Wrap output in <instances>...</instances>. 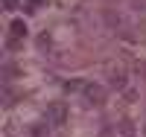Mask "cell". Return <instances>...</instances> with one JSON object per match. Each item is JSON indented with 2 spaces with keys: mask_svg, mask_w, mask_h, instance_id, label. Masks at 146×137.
I'll use <instances>...</instances> for the list:
<instances>
[{
  "mask_svg": "<svg viewBox=\"0 0 146 137\" xmlns=\"http://www.w3.org/2000/svg\"><path fill=\"white\" fill-rule=\"evenodd\" d=\"M27 32H29V29H27V23H23L21 18H15V21L9 23V38H6V47H9V50H18V47L23 44V38H27Z\"/></svg>",
  "mask_w": 146,
  "mask_h": 137,
  "instance_id": "obj_1",
  "label": "cell"
},
{
  "mask_svg": "<svg viewBox=\"0 0 146 137\" xmlns=\"http://www.w3.org/2000/svg\"><path fill=\"white\" fill-rule=\"evenodd\" d=\"M47 120H50L53 126H64L67 122V105L64 102H50L47 105Z\"/></svg>",
  "mask_w": 146,
  "mask_h": 137,
  "instance_id": "obj_2",
  "label": "cell"
},
{
  "mask_svg": "<svg viewBox=\"0 0 146 137\" xmlns=\"http://www.w3.org/2000/svg\"><path fill=\"white\" fill-rule=\"evenodd\" d=\"M85 99L91 105H102L105 102V88L102 85H85Z\"/></svg>",
  "mask_w": 146,
  "mask_h": 137,
  "instance_id": "obj_3",
  "label": "cell"
},
{
  "mask_svg": "<svg viewBox=\"0 0 146 137\" xmlns=\"http://www.w3.org/2000/svg\"><path fill=\"white\" fill-rule=\"evenodd\" d=\"M108 85H111V88H126V73H123V67H111L108 70Z\"/></svg>",
  "mask_w": 146,
  "mask_h": 137,
  "instance_id": "obj_4",
  "label": "cell"
},
{
  "mask_svg": "<svg viewBox=\"0 0 146 137\" xmlns=\"http://www.w3.org/2000/svg\"><path fill=\"white\" fill-rule=\"evenodd\" d=\"M120 131H123L126 137H131V134H135V126H131V120H123V122H120Z\"/></svg>",
  "mask_w": 146,
  "mask_h": 137,
  "instance_id": "obj_5",
  "label": "cell"
},
{
  "mask_svg": "<svg viewBox=\"0 0 146 137\" xmlns=\"http://www.w3.org/2000/svg\"><path fill=\"white\" fill-rule=\"evenodd\" d=\"M105 21L111 23V26H120V15H114V12H105Z\"/></svg>",
  "mask_w": 146,
  "mask_h": 137,
  "instance_id": "obj_6",
  "label": "cell"
},
{
  "mask_svg": "<svg viewBox=\"0 0 146 137\" xmlns=\"http://www.w3.org/2000/svg\"><path fill=\"white\" fill-rule=\"evenodd\" d=\"M131 3H135L137 12H146V0H131Z\"/></svg>",
  "mask_w": 146,
  "mask_h": 137,
  "instance_id": "obj_7",
  "label": "cell"
},
{
  "mask_svg": "<svg viewBox=\"0 0 146 137\" xmlns=\"http://www.w3.org/2000/svg\"><path fill=\"white\" fill-rule=\"evenodd\" d=\"M18 6V0H3V9H15Z\"/></svg>",
  "mask_w": 146,
  "mask_h": 137,
  "instance_id": "obj_8",
  "label": "cell"
},
{
  "mask_svg": "<svg viewBox=\"0 0 146 137\" xmlns=\"http://www.w3.org/2000/svg\"><path fill=\"white\" fill-rule=\"evenodd\" d=\"M137 73H146V61H137Z\"/></svg>",
  "mask_w": 146,
  "mask_h": 137,
  "instance_id": "obj_9",
  "label": "cell"
},
{
  "mask_svg": "<svg viewBox=\"0 0 146 137\" xmlns=\"http://www.w3.org/2000/svg\"><path fill=\"white\" fill-rule=\"evenodd\" d=\"M27 3H29V9H35V6H38V3H41V0H27Z\"/></svg>",
  "mask_w": 146,
  "mask_h": 137,
  "instance_id": "obj_10",
  "label": "cell"
},
{
  "mask_svg": "<svg viewBox=\"0 0 146 137\" xmlns=\"http://www.w3.org/2000/svg\"><path fill=\"white\" fill-rule=\"evenodd\" d=\"M143 134H146V128H143Z\"/></svg>",
  "mask_w": 146,
  "mask_h": 137,
  "instance_id": "obj_11",
  "label": "cell"
}]
</instances>
